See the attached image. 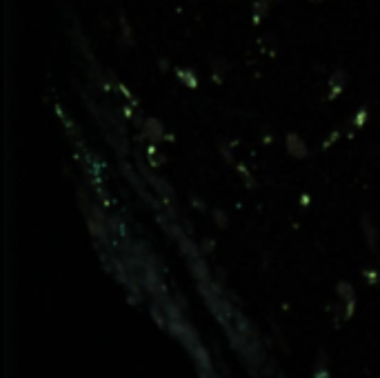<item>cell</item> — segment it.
<instances>
[{
    "label": "cell",
    "mask_w": 380,
    "mask_h": 378,
    "mask_svg": "<svg viewBox=\"0 0 380 378\" xmlns=\"http://www.w3.org/2000/svg\"><path fill=\"white\" fill-rule=\"evenodd\" d=\"M269 5H271V0H253V5H251V23L253 25L262 23V18H265L269 12Z\"/></svg>",
    "instance_id": "1"
},
{
    "label": "cell",
    "mask_w": 380,
    "mask_h": 378,
    "mask_svg": "<svg viewBox=\"0 0 380 378\" xmlns=\"http://www.w3.org/2000/svg\"><path fill=\"white\" fill-rule=\"evenodd\" d=\"M287 150H289L291 156H296V159H302V156H307V150H305V143H302L296 134H289V136H287Z\"/></svg>",
    "instance_id": "3"
},
{
    "label": "cell",
    "mask_w": 380,
    "mask_h": 378,
    "mask_svg": "<svg viewBox=\"0 0 380 378\" xmlns=\"http://www.w3.org/2000/svg\"><path fill=\"white\" fill-rule=\"evenodd\" d=\"M309 3H323V0H309Z\"/></svg>",
    "instance_id": "7"
},
{
    "label": "cell",
    "mask_w": 380,
    "mask_h": 378,
    "mask_svg": "<svg viewBox=\"0 0 380 378\" xmlns=\"http://www.w3.org/2000/svg\"><path fill=\"white\" fill-rule=\"evenodd\" d=\"M176 78L183 80L187 87H198V76L192 69H176Z\"/></svg>",
    "instance_id": "5"
},
{
    "label": "cell",
    "mask_w": 380,
    "mask_h": 378,
    "mask_svg": "<svg viewBox=\"0 0 380 378\" xmlns=\"http://www.w3.org/2000/svg\"><path fill=\"white\" fill-rule=\"evenodd\" d=\"M120 29H123V40L127 47L134 45V34H132V27H129V20H127L125 14H120Z\"/></svg>",
    "instance_id": "6"
},
{
    "label": "cell",
    "mask_w": 380,
    "mask_h": 378,
    "mask_svg": "<svg viewBox=\"0 0 380 378\" xmlns=\"http://www.w3.org/2000/svg\"><path fill=\"white\" fill-rule=\"evenodd\" d=\"M143 134L147 136V138H152V141H158L163 136V125L161 120H156V118H147L145 120V127H143Z\"/></svg>",
    "instance_id": "4"
},
{
    "label": "cell",
    "mask_w": 380,
    "mask_h": 378,
    "mask_svg": "<svg viewBox=\"0 0 380 378\" xmlns=\"http://www.w3.org/2000/svg\"><path fill=\"white\" fill-rule=\"evenodd\" d=\"M345 85H347V71H345V69L334 71V73H332V78H329V87H332L329 98H334L336 93H341V91L345 89Z\"/></svg>",
    "instance_id": "2"
}]
</instances>
